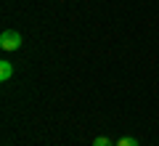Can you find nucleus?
<instances>
[{
	"label": "nucleus",
	"instance_id": "f03ea898",
	"mask_svg": "<svg viewBox=\"0 0 159 146\" xmlns=\"http://www.w3.org/2000/svg\"><path fill=\"white\" fill-rule=\"evenodd\" d=\"M13 74V64L11 61H0V82H8Z\"/></svg>",
	"mask_w": 159,
	"mask_h": 146
},
{
	"label": "nucleus",
	"instance_id": "7ed1b4c3",
	"mask_svg": "<svg viewBox=\"0 0 159 146\" xmlns=\"http://www.w3.org/2000/svg\"><path fill=\"white\" fill-rule=\"evenodd\" d=\"M117 146H141L138 144V138H133V135H125V138H119Z\"/></svg>",
	"mask_w": 159,
	"mask_h": 146
},
{
	"label": "nucleus",
	"instance_id": "f257e3e1",
	"mask_svg": "<svg viewBox=\"0 0 159 146\" xmlns=\"http://www.w3.org/2000/svg\"><path fill=\"white\" fill-rule=\"evenodd\" d=\"M0 48L3 51H19L21 48V35L16 29H6V32L0 35Z\"/></svg>",
	"mask_w": 159,
	"mask_h": 146
},
{
	"label": "nucleus",
	"instance_id": "20e7f679",
	"mask_svg": "<svg viewBox=\"0 0 159 146\" xmlns=\"http://www.w3.org/2000/svg\"><path fill=\"white\" fill-rule=\"evenodd\" d=\"M93 146H111V141H109L106 135H98V138L93 141Z\"/></svg>",
	"mask_w": 159,
	"mask_h": 146
}]
</instances>
